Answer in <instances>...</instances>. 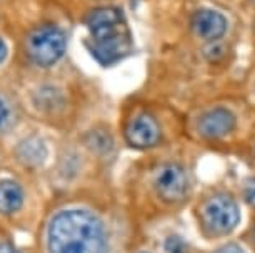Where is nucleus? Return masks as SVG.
Returning <instances> with one entry per match:
<instances>
[{
  "instance_id": "20e7f679",
  "label": "nucleus",
  "mask_w": 255,
  "mask_h": 253,
  "mask_svg": "<svg viewBox=\"0 0 255 253\" xmlns=\"http://www.w3.org/2000/svg\"><path fill=\"white\" fill-rule=\"evenodd\" d=\"M87 49L102 65H112L122 60L130 50V37L125 23L92 32V39L87 42Z\"/></svg>"
},
{
  "instance_id": "39448f33",
  "label": "nucleus",
  "mask_w": 255,
  "mask_h": 253,
  "mask_svg": "<svg viewBox=\"0 0 255 253\" xmlns=\"http://www.w3.org/2000/svg\"><path fill=\"white\" fill-rule=\"evenodd\" d=\"M152 185L157 197L165 203H179L189 192V175L180 164L167 162L153 171Z\"/></svg>"
},
{
  "instance_id": "6e6552de",
  "label": "nucleus",
  "mask_w": 255,
  "mask_h": 253,
  "mask_svg": "<svg viewBox=\"0 0 255 253\" xmlns=\"http://www.w3.org/2000/svg\"><path fill=\"white\" fill-rule=\"evenodd\" d=\"M235 127V117L230 110L225 108H215L204 113L200 117L197 128L204 138H222L230 133Z\"/></svg>"
},
{
  "instance_id": "7ed1b4c3",
  "label": "nucleus",
  "mask_w": 255,
  "mask_h": 253,
  "mask_svg": "<svg viewBox=\"0 0 255 253\" xmlns=\"http://www.w3.org/2000/svg\"><path fill=\"white\" fill-rule=\"evenodd\" d=\"M67 47V39L62 28L52 23L40 25L28 33L27 52L30 59L40 67H52L60 60Z\"/></svg>"
},
{
  "instance_id": "0eeeda50",
  "label": "nucleus",
  "mask_w": 255,
  "mask_h": 253,
  "mask_svg": "<svg viewBox=\"0 0 255 253\" xmlns=\"http://www.w3.org/2000/svg\"><path fill=\"white\" fill-rule=\"evenodd\" d=\"M192 30L197 37L207 42L219 40L227 30V20L215 10H199L192 15Z\"/></svg>"
},
{
  "instance_id": "423d86ee",
  "label": "nucleus",
  "mask_w": 255,
  "mask_h": 253,
  "mask_svg": "<svg viewBox=\"0 0 255 253\" xmlns=\"http://www.w3.org/2000/svg\"><path fill=\"white\" fill-rule=\"evenodd\" d=\"M162 132L157 120L148 113H138L125 128V138L135 149H150L160 142Z\"/></svg>"
},
{
  "instance_id": "aec40b11",
  "label": "nucleus",
  "mask_w": 255,
  "mask_h": 253,
  "mask_svg": "<svg viewBox=\"0 0 255 253\" xmlns=\"http://www.w3.org/2000/svg\"><path fill=\"white\" fill-rule=\"evenodd\" d=\"M254 235H255V227H254Z\"/></svg>"
},
{
  "instance_id": "412c9836",
  "label": "nucleus",
  "mask_w": 255,
  "mask_h": 253,
  "mask_svg": "<svg viewBox=\"0 0 255 253\" xmlns=\"http://www.w3.org/2000/svg\"><path fill=\"white\" fill-rule=\"evenodd\" d=\"M140 253H148V252H140Z\"/></svg>"
},
{
  "instance_id": "dca6fc26",
  "label": "nucleus",
  "mask_w": 255,
  "mask_h": 253,
  "mask_svg": "<svg viewBox=\"0 0 255 253\" xmlns=\"http://www.w3.org/2000/svg\"><path fill=\"white\" fill-rule=\"evenodd\" d=\"M244 193L249 203H252L255 207V178H249L244 185Z\"/></svg>"
},
{
  "instance_id": "f8f14e48",
  "label": "nucleus",
  "mask_w": 255,
  "mask_h": 253,
  "mask_svg": "<svg viewBox=\"0 0 255 253\" xmlns=\"http://www.w3.org/2000/svg\"><path fill=\"white\" fill-rule=\"evenodd\" d=\"M33 102H35V105L42 112L55 113L64 108L65 100H64V95H62L60 90H57L54 87H44L35 93Z\"/></svg>"
},
{
  "instance_id": "9d476101",
  "label": "nucleus",
  "mask_w": 255,
  "mask_h": 253,
  "mask_svg": "<svg viewBox=\"0 0 255 253\" xmlns=\"http://www.w3.org/2000/svg\"><path fill=\"white\" fill-rule=\"evenodd\" d=\"M49 149L38 137H28L22 140L15 149V157L25 169H37L45 162Z\"/></svg>"
},
{
  "instance_id": "f3484780",
  "label": "nucleus",
  "mask_w": 255,
  "mask_h": 253,
  "mask_svg": "<svg viewBox=\"0 0 255 253\" xmlns=\"http://www.w3.org/2000/svg\"><path fill=\"white\" fill-rule=\"evenodd\" d=\"M215 253H245L242 250V247H239L237 243H227V245H224L222 248H219Z\"/></svg>"
},
{
  "instance_id": "1a4fd4ad",
  "label": "nucleus",
  "mask_w": 255,
  "mask_h": 253,
  "mask_svg": "<svg viewBox=\"0 0 255 253\" xmlns=\"http://www.w3.org/2000/svg\"><path fill=\"white\" fill-rule=\"evenodd\" d=\"M25 192L22 185L12 178L0 180V215L12 217L23 208Z\"/></svg>"
},
{
  "instance_id": "ddd939ff",
  "label": "nucleus",
  "mask_w": 255,
  "mask_h": 253,
  "mask_svg": "<svg viewBox=\"0 0 255 253\" xmlns=\"http://www.w3.org/2000/svg\"><path fill=\"white\" fill-rule=\"evenodd\" d=\"M15 125V112L8 100L0 95V133L10 132Z\"/></svg>"
},
{
  "instance_id": "a211bd4d",
  "label": "nucleus",
  "mask_w": 255,
  "mask_h": 253,
  "mask_svg": "<svg viewBox=\"0 0 255 253\" xmlns=\"http://www.w3.org/2000/svg\"><path fill=\"white\" fill-rule=\"evenodd\" d=\"M0 253H22V252L17 250L12 243H8L5 240H0Z\"/></svg>"
},
{
  "instance_id": "f03ea898",
  "label": "nucleus",
  "mask_w": 255,
  "mask_h": 253,
  "mask_svg": "<svg viewBox=\"0 0 255 253\" xmlns=\"http://www.w3.org/2000/svg\"><path fill=\"white\" fill-rule=\"evenodd\" d=\"M239 218V207L229 193L210 195L200 207L202 228L212 237L230 233L237 227Z\"/></svg>"
},
{
  "instance_id": "4be33fe9",
  "label": "nucleus",
  "mask_w": 255,
  "mask_h": 253,
  "mask_svg": "<svg viewBox=\"0 0 255 253\" xmlns=\"http://www.w3.org/2000/svg\"><path fill=\"white\" fill-rule=\"evenodd\" d=\"M254 2H255V0H254Z\"/></svg>"
},
{
  "instance_id": "6ab92c4d",
  "label": "nucleus",
  "mask_w": 255,
  "mask_h": 253,
  "mask_svg": "<svg viewBox=\"0 0 255 253\" xmlns=\"http://www.w3.org/2000/svg\"><path fill=\"white\" fill-rule=\"evenodd\" d=\"M5 57H7V45H5V42L0 39V64L5 60Z\"/></svg>"
},
{
  "instance_id": "4468645a",
  "label": "nucleus",
  "mask_w": 255,
  "mask_h": 253,
  "mask_svg": "<svg viewBox=\"0 0 255 253\" xmlns=\"http://www.w3.org/2000/svg\"><path fill=\"white\" fill-rule=\"evenodd\" d=\"M89 143L94 147L95 152H100V154H107V152L110 150V145H112V142H110L109 135H105L104 132L92 133V135H90Z\"/></svg>"
},
{
  "instance_id": "f257e3e1",
  "label": "nucleus",
  "mask_w": 255,
  "mask_h": 253,
  "mask_svg": "<svg viewBox=\"0 0 255 253\" xmlns=\"http://www.w3.org/2000/svg\"><path fill=\"white\" fill-rule=\"evenodd\" d=\"M45 253H112L110 232L99 212L85 205H64L44 228Z\"/></svg>"
},
{
  "instance_id": "2eb2a0df",
  "label": "nucleus",
  "mask_w": 255,
  "mask_h": 253,
  "mask_svg": "<svg viewBox=\"0 0 255 253\" xmlns=\"http://www.w3.org/2000/svg\"><path fill=\"white\" fill-rule=\"evenodd\" d=\"M165 250L168 253H185L187 252V245H185V242L182 240L180 237L172 235V237H168L165 240Z\"/></svg>"
},
{
  "instance_id": "9b49d317",
  "label": "nucleus",
  "mask_w": 255,
  "mask_h": 253,
  "mask_svg": "<svg viewBox=\"0 0 255 253\" xmlns=\"http://www.w3.org/2000/svg\"><path fill=\"white\" fill-rule=\"evenodd\" d=\"M85 23H87L90 33H92L102 30V28L120 25V23L125 22H124V13L117 7H104V8H95V10L90 12Z\"/></svg>"
}]
</instances>
